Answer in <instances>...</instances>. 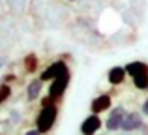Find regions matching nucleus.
<instances>
[{
  "label": "nucleus",
  "mask_w": 148,
  "mask_h": 135,
  "mask_svg": "<svg viewBox=\"0 0 148 135\" xmlns=\"http://www.w3.org/2000/svg\"><path fill=\"white\" fill-rule=\"evenodd\" d=\"M69 84H71V68L64 69V71H62L56 79L51 81V83H49V88H47V96L53 99L54 103H58V105H60V101L64 99V96H66V92H68Z\"/></svg>",
  "instance_id": "obj_1"
},
{
  "label": "nucleus",
  "mask_w": 148,
  "mask_h": 135,
  "mask_svg": "<svg viewBox=\"0 0 148 135\" xmlns=\"http://www.w3.org/2000/svg\"><path fill=\"white\" fill-rule=\"evenodd\" d=\"M58 113H60V105H47V107H40L36 114V128L40 130L43 135H47L49 132H53V128L56 126L58 120Z\"/></svg>",
  "instance_id": "obj_2"
},
{
  "label": "nucleus",
  "mask_w": 148,
  "mask_h": 135,
  "mask_svg": "<svg viewBox=\"0 0 148 135\" xmlns=\"http://www.w3.org/2000/svg\"><path fill=\"white\" fill-rule=\"evenodd\" d=\"M126 114H127V109L124 105H112L111 111H109V114H107V118H105V130L111 132V133L112 132H120Z\"/></svg>",
  "instance_id": "obj_3"
},
{
  "label": "nucleus",
  "mask_w": 148,
  "mask_h": 135,
  "mask_svg": "<svg viewBox=\"0 0 148 135\" xmlns=\"http://www.w3.org/2000/svg\"><path fill=\"white\" fill-rule=\"evenodd\" d=\"M145 128H146L145 114H143L141 111H127L126 118H124V122H122L120 132H124V133H135V132H141V130H145Z\"/></svg>",
  "instance_id": "obj_4"
},
{
  "label": "nucleus",
  "mask_w": 148,
  "mask_h": 135,
  "mask_svg": "<svg viewBox=\"0 0 148 135\" xmlns=\"http://www.w3.org/2000/svg\"><path fill=\"white\" fill-rule=\"evenodd\" d=\"M69 68V64H68V60H64V58H56V60H53V62H49L47 66H45L43 69L40 71V79L43 81V83H51L53 79H56L58 75H60L64 69H68Z\"/></svg>",
  "instance_id": "obj_5"
},
{
  "label": "nucleus",
  "mask_w": 148,
  "mask_h": 135,
  "mask_svg": "<svg viewBox=\"0 0 148 135\" xmlns=\"http://www.w3.org/2000/svg\"><path fill=\"white\" fill-rule=\"evenodd\" d=\"M112 107V96L109 92H101L96 98H92L90 101V113L94 114H103V113H109Z\"/></svg>",
  "instance_id": "obj_6"
},
{
  "label": "nucleus",
  "mask_w": 148,
  "mask_h": 135,
  "mask_svg": "<svg viewBox=\"0 0 148 135\" xmlns=\"http://www.w3.org/2000/svg\"><path fill=\"white\" fill-rule=\"evenodd\" d=\"M101 128H103V120H101V114H94V113H90L83 122H81L79 132H81V135H96Z\"/></svg>",
  "instance_id": "obj_7"
},
{
  "label": "nucleus",
  "mask_w": 148,
  "mask_h": 135,
  "mask_svg": "<svg viewBox=\"0 0 148 135\" xmlns=\"http://www.w3.org/2000/svg\"><path fill=\"white\" fill-rule=\"evenodd\" d=\"M43 86H45V83L40 79V77H32V79L26 83V88H25L26 99H28L30 103H32V101H38V99L43 96Z\"/></svg>",
  "instance_id": "obj_8"
},
{
  "label": "nucleus",
  "mask_w": 148,
  "mask_h": 135,
  "mask_svg": "<svg viewBox=\"0 0 148 135\" xmlns=\"http://www.w3.org/2000/svg\"><path fill=\"white\" fill-rule=\"evenodd\" d=\"M126 81H127L126 66H112V68H109V71H107V83L111 84V86H122Z\"/></svg>",
  "instance_id": "obj_9"
},
{
  "label": "nucleus",
  "mask_w": 148,
  "mask_h": 135,
  "mask_svg": "<svg viewBox=\"0 0 148 135\" xmlns=\"http://www.w3.org/2000/svg\"><path fill=\"white\" fill-rule=\"evenodd\" d=\"M21 64H23V71H25L26 75H34V73L41 71V69H40L41 60H40V56H38L36 53H26V55L23 56Z\"/></svg>",
  "instance_id": "obj_10"
},
{
  "label": "nucleus",
  "mask_w": 148,
  "mask_h": 135,
  "mask_svg": "<svg viewBox=\"0 0 148 135\" xmlns=\"http://www.w3.org/2000/svg\"><path fill=\"white\" fill-rule=\"evenodd\" d=\"M126 71L130 79L139 77L143 73H148V62H145V60H131V62L126 64Z\"/></svg>",
  "instance_id": "obj_11"
},
{
  "label": "nucleus",
  "mask_w": 148,
  "mask_h": 135,
  "mask_svg": "<svg viewBox=\"0 0 148 135\" xmlns=\"http://www.w3.org/2000/svg\"><path fill=\"white\" fill-rule=\"evenodd\" d=\"M11 96H13V84H8L0 81V105H4Z\"/></svg>",
  "instance_id": "obj_12"
},
{
  "label": "nucleus",
  "mask_w": 148,
  "mask_h": 135,
  "mask_svg": "<svg viewBox=\"0 0 148 135\" xmlns=\"http://www.w3.org/2000/svg\"><path fill=\"white\" fill-rule=\"evenodd\" d=\"M131 83H133V86L137 88V90H148V73H143V75L139 77H133L131 79Z\"/></svg>",
  "instance_id": "obj_13"
},
{
  "label": "nucleus",
  "mask_w": 148,
  "mask_h": 135,
  "mask_svg": "<svg viewBox=\"0 0 148 135\" xmlns=\"http://www.w3.org/2000/svg\"><path fill=\"white\" fill-rule=\"evenodd\" d=\"M2 83H8V84L17 83V75H15V73H6V75L2 77Z\"/></svg>",
  "instance_id": "obj_14"
},
{
  "label": "nucleus",
  "mask_w": 148,
  "mask_h": 135,
  "mask_svg": "<svg viewBox=\"0 0 148 135\" xmlns=\"http://www.w3.org/2000/svg\"><path fill=\"white\" fill-rule=\"evenodd\" d=\"M141 113L145 114V118H148V96L143 99V105H141Z\"/></svg>",
  "instance_id": "obj_15"
},
{
  "label": "nucleus",
  "mask_w": 148,
  "mask_h": 135,
  "mask_svg": "<svg viewBox=\"0 0 148 135\" xmlns=\"http://www.w3.org/2000/svg\"><path fill=\"white\" fill-rule=\"evenodd\" d=\"M11 122H15V124L21 122V113L19 111H11Z\"/></svg>",
  "instance_id": "obj_16"
},
{
  "label": "nucleus",
  "mask_w": 148,
  "mask_h": 135,
  "mask_svg": "<svg viewBox=\"0 0 148 135\" xmlns=\"http://www.w3.org/2000/svg\"><path fill=\"white\" fill-rule=\"evenodd\" d=\"M25 135H43V133H41L38 128H30V130H26V132H25Z\"/></svg>",
  "instance_id": "obj_17"
},
{
  "label": "nucleus",
  "mask_w": 148,
  "mask_h": 135,
  "mask_svg": "<svg viewBox=\"0 0 148 135\" xmlns=\"http://www.w3.org/2000/svg\"><path fill=\"white\" fill-rule=\"evenodd\" d=\"M6 66V56H0V69Z\"/></svg>",
  "instance_id": "obj_18"
},
{
  "label": "nucleus",
  "mask_w": 148,
  "mask_h": 135,
  "mask_svg": "<svg viewBox=\"0 0 148 135\" xmlns=\"http://www.w3.org/2000/svg\"><path fill=\"white\" fill-rule=\"evenodd\" d=\"M124 135H133V133H124Z\"/></svg>",
  "instance_id": "obj_19"
},
{
  "label": "nucleus",
  "mask_w": 148,
  "mask_h": 135,
  "mask_svg": "<svg viewBox=\"0 0 148 135\" xmlns=\"http://www.w3.org/2000/svg\"><path fill=\"white\" fill-rule=\"evenodd\" d=\"M68 2H75V0H68Z\"/></svg>",
  "instance_id": "obj_20"
},
{
  "label": "nucleus",
  "mask_w": 148,
  "mask_h": 135,
  "mask_svg": "<svg viewBox=\"0 0 148 135\" xmlns=\"http://www.w3.org/2000/svg\"><path fill=\"white\" fill-rule=\"evenodd\" d=\"M0 135H4V133H2V132H0Z\"/></svg>",
  "instance_id": "obj_21"
},
{
  "label": "nucleus",
  "mask_w": 148,
  "mask_h": 135,
  "mask_svg": "<svg viewBox=\"0 0 148 135\" xmlns=\"http://www.w3.org/2000/svg\"><path fill=\"white\" fill-rule=\"evenodd\" d=\"M146 92H148V90H146Z\"/></svg>",
  "instance_id": "obj_22"
}]
</instances>
